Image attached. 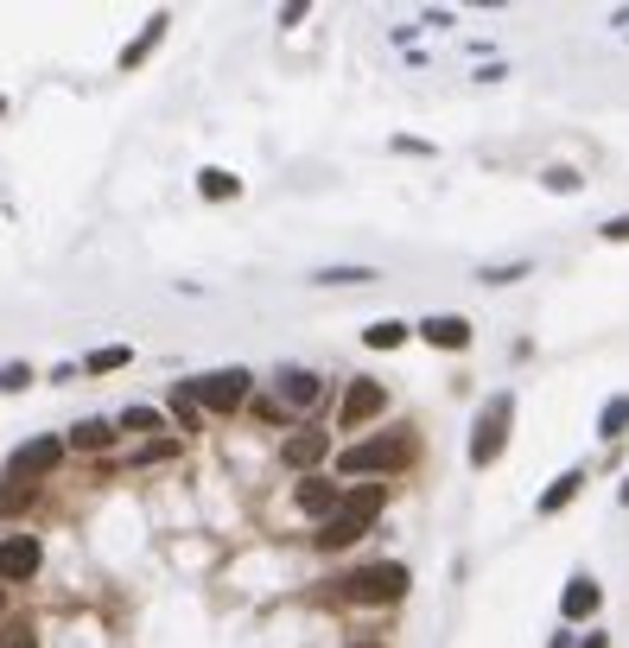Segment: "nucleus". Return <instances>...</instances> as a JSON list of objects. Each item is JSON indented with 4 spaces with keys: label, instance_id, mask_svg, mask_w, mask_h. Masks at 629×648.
Listing matches in <instances>:
<instances>
[{
    "label": "nucleus",
    "instance_id": "nucleus-15",
    "mask_svg": "<svg viewBox=\"0 0 629 648\" xmlns=\"http://www.w3.org/2000/svg\"><path fill=\"white\" fill-rule=\"evenodd\" d=\"M71 445H76V452H109V445H114V420H76Z\"/></svg>",
    "mask_w": 629,
    "mask_h": 648
},
{
    "label": "nucleus",
    "instance_id": "nucleus-32",
    "mask_svg": "<svg viewBox=\"0 0 629 648\" xmlns=\"http://www.w3.org/2000/svg\"><path fill=\"white\" fill-rule=\"evenodd\" d=\"M0 115H7V103H0Z\"/></svg>",
    "mask_w": 629,
    "mask_h": 648
},
{
    "label": "nucleus",
    "instance_id": "nucleus-28",
    "mask_svg": "<svg viewBox=\"0 0 629 648\" xmlns=\"http://www.w3.org/2000/svg\"><path fill=\"white\" fill-rule=\"evenodd\" d=\"M604 236H610V242H629V216H610V223H604Z\"/></svg>",
    "mask_w": 629,
    "mask_h": 648
},
{
    "label": "nucleus",
    "instance_id": "nucleus-1",
    "mask_svg": "<svg viewBox=\"0 0 629 648\" xmlns=\"http://www.w3.org/2000/svg\"><path fill=\"white\" fill-rule=\"evenodd\" d=\"M382 503H388V490L382 483H363V490H343V503H337L331 521H318V547L325 553H337V547H350V540L370 535V521L382 515Z\"/></svg>",
    "mask_w": 629,
    "mask_h": 648
},
{
    "label": "nucleus",
    "instance_id": "nucleus-2",
    "mask_svg": "<svg viewBox=\"0 0 629 648\" xmlns=\"http://www.w3.org/2000/svg\"><path fill=\"white\" fill-rule=\"evenodd\" d=\"M408 585H413V573L401 560H375V566H356L350 578H337V591H343L350 604H401Z\"/></svg>",
    "mask_w": 629,
    "mask_h": 648
},
{
    "label": "nucleus",
    "instance_id": "nucleus-23",
    "mask_svg": "<svg viewBox=\"0 0 629 648\" xmlns=\"http://www.w3.org/2000/svg\"><path fill=\"white\" fill-rule=\"evenodd\" d=\"M26 388H33V369L26 362H7L0 369V395H26Z\"/></svg>",
    "mask_w": 629,
    "mask_h": 648
},
{
    "label": "nucleus",
    "instance_id": "nucleus-3",
    "mask_svg": "<svg viewBox=\"0 0 629 648\" xmlns=\"http://www.w3.org/2000/svg\"><path fill=\"white\" fill-rule=\"evenodd\" d=\"M413 458V439L408 432H382V439H363V445H343L337 452V470L343 477H388Z\"/></svg>",
    "mask_w": 629,
    "mask_h": 648
},
{
    "label": "nucleus",
    "instance_id": "nucleus-19",
    "mask_svg": "<svg viewBox=\"0 0 629 648\" xmlns=\"http://www.w3.org/2000/svg\"><path fill=\"white\" fill-rule=\"evenodd\" d=\"M624 427H629V395L604 400V413H597V439H624Z\"/></svg>",
    "mask_w": 629,
    "mask_h": 648
},
{
    "label": "nucleus",
    "instance_id": "nucleus-13",
    "mask_svg": "<svg viewBox=\"0 0 629 648\" xmlns=\"http://www.w3.org/2000/svg\"><path fill=\"white\" fill-rule=\"evenodd\" d=\"M579 490H585V470H566V477H554V483H547V490H541V515H559V508L572 503V496H579Z\"/></svg>",
    "mask_w": 629,
    "mask_h": 648
},
{
    "label": "nucleus",
    "instance_id": "nucleus-11",
    "mask_svg": "<svg viewBox=\"0 0 629 648\" xmlns=\"http://www.w3.org/2000/svg\"><path fill=\"white\" fill-rule=\"evenodd\" d=\"M420 337L439 344V350H464V344H471V324L458 319V312H433V319L420 324Z\"/></svg>",
    "mask_w": 629,
    "mask_h": 648
},
{
    "label": "nucleus",
    "instance_id": "nucleus-17",
    "mask_svg": "<svg viewBox=\"0 0 629 648\" xmlns=\"http://www.w3.org/2000/svg\"><path fill=\"white\" fill-rule=\"evenodd\" d=\"M363 344H370V350H401V344H408V324L401 319H375L370 331H363Z\"/></svg>",
    "mask_w": 629,
    "mask_h": 648
},
{
    "label": "nucleus",
    "instance_id": "nucleus-25",
    "mask_svg": "<svg viewBox=\"0 0 629 648\" xmlns=\"http://www.w3.org/2000/svg\"><path fill=\"white\" fill-rule=\"evenodd\" d=\"M521 274H528V261H516V267H483L477 280L483 287H509V280H521Z\"/></svg>",
    "mask_w": 629,
    "mask_h": 648
},
{
    "label": "nucleus",
    "instance_id": "nucleus-6",
    "mask_svg": "<svg viewBox=\"0 0 629 648\" xmlns=\"http://www.w3.org/2000/svg\"><path fill=\"white\" fill-rule=\"evenodd\" d=\"M58 465H64V439L38 432V439H26V445L7 458V483H38V477H51Z\"/></svg>",
    "mask_w": 629,
    "mask_h": 648
},
{
    "label": "nucleus",
    "instance_id": "nucleus-18",
    "mask_svg": "<svg viewBox=\"0 0 629 648\" xmlns=\"http://www.w3.org/2000/svg\"><path fill=\"white\" fill-rule=\"evenodd\" d=\"M114 427H128V432H166V413L159 407H147V400H134V407H121V420Z\"/></svg>",
    "mask_w": 629,
    "mask_h": 648
},
{
    "label": "nucleus",
    "instance_id": "nucleus-12",
    "mask_svg": "<svg viewBox=\"0 0 629 648\" xmlns=\"http://www.w3.org/2000/svg\"><path fill=\"white\" fill-rule=\"evenodd\" d=\"M325 452H331V439H325V432H293V439L280 445V458H287L293 470H312Z\"/></svg>",
    "mask_w": 629,
    "mask_h": 648
},
{
    "label": "nucleus",
    "instance_id": "nucleus-4",
    "mask_svg": "<svg viewBox=\"0 0 629 648\" xmlns=\"http://www.w3.org/2000/svg\"><path fill=\"white\" fill-rule=\"evenodd\" d=\"M249 369H210V375H197V382H179V395L191 407H210V413H235L242 400H249Z\"/></svg>",
    "mask_w": 629,
    "mask_h": 648
},
{
    "label": "nucleus",
    "instance_id": "nucleus-16",
    "mask_svg": "<svg viewBox=\"0 0 629 648\" xmlns=\"http://www.w3.org/2000/svg\"><path fill=\"white\" fill-rule=\"evenodd\" d=\"M166 26H172V20H166V13H153V20H147V33H141V38H134V45H128V51H121V71H134V64L147 58L153 45L166 38Z\"/></svg>",
    "mask_w": 629,
    "mask_h": 648
},
{
    "label": "nucleus",
    "instance_id": "nucleus-26",
    "mask_svg": "<svg viewBox=\"0 0 629 648\" xmlns=\"http://www.w3.org/2000/svg\"><path fill=\"white\" fill-rule=\"evenodd\" d=\"M172 420H179V432H197V407L185 395H172Z\"/></svg>",
    "mask_w": 629,
    "mask_h": 648
},
{
    "label": "nucleus",
    "instance_id": "nucleus-27",
    "mask_svg": "<svg viewBox=\"0 0 629 648\" xmlns=\"http://www.w3.org/2000/svg\"><path fill=\"white\" fill-rule=\"evenodd\" d=\"M547 191H579V172H566V166H554V172H547Z\"/></svg>",
    "mask_w": 629,
    "mask_h": 648
},
{
    "label": "nucleus",
    "instance_id": "nucleus-9",
    "mask_svg": "<svg viewBox=\"0 0 629 648\" xmlns=\"http://www.w3.org/2000/svg\"><path fill=\"white\" fill-rule=\"evenodd\" d=\"M293 503L305 508V515H318V521H331L337 503H343V490H337L331 477H305V483L293 490Z\"/></svg>",
    "mask_w": 629,
    "mask_h": 648
},
{
    "label": "nucleus",
    "instance_id": "nucleus-22",
    "mask_svg": "<svg viewBox=\"0 0 629 648\" xmlns=\"http://www.w3.org/2000/svg\"><path fill=\"white\" fill-rule=\"evenodd\" d=\"M38 503V483H0V515H26Z\"/></svg>",
    "mask_w": 629,
    "mask_h": 648
},
{
    "label": "nucleus",
    "instance_id": "nucleus-7",
    "mask_svg": "<svg viewBox=\"0 0 629 648\" xmlns=\"http://www.w3.org/2000/svg\"><path fill=\"white\" fill-rule=\"evenodd\" d=\"M382 407H388V388H382V382H370V375H356V382L343 388V407H337V420L356 432V427H370Z\"/></svg>",
    "mask_w": 629,
    "mask_h": 648
},
{
    "label": "nucleus",
    "instance_id": "nucleus-30",
    "mask_svg": "<svg viewBox=\"0 0 629 648\" xmlns=\"http://www.w3.org/2000/svg\"><path fill=\"white\" fill-rule=\"evenodd\" d=\"M0 611H7V585H0Z\"/></svg>",
    "mask_w": 629,
    "mask_h": 648
},
{
    "label": "nucleus",
    "instance_id": "nucleus-10",
    "mask_svg": "<svg viewBox=\"0 0 629 648\" xmlns=\"http://www.w3.org/2000/svg\"><path fill=\"white\" fill-rule=\"evenodd\" d=\"M597 604H604V591H597V578H592V573L566 578V598H559V611H566V623H579V616H592Z\"/></svg>",
    "mask_w": 629,
    "mask_h": 648
},
{
    "label": "nucleus",
    "instance_id": "nucleus-31",
    "mask_svg": "<svg viewBox=\"0 0 629 648\" xmlns=\"http://www.w3.org/2000/svg\"><path fill=\"white\" fill-rule=\"evenodd\" d=\"M356 648H382V643H356Z\"/></svg>",
    "mask_w": 629,
    "mask_h": 648
},
{
    "label": "nucleus",
    "instance_id": "nucleus-21",
    "mask_svg": "<svg viewBox=\"0 0 629 648\" xmlns=\"http://www.w3.org/2000/svg\"><path fill=\"white\" fill-rule=\"evenodd\" d=\"M197 191H204V197H235L242 179H235V172H222V166H204V172H197Z\"/></svg>",
    "mask_w": 629,
    "mask_h": 648
},
{
    "label": "nucleus",
    "instance_id": "nucleus-14",
    "mask_svg": "<svg viewBox=\"0 0 629 648\" xmlns=\"http://www.w3.org/2000/svg\"><path fill=\"white\" fill-rule=\"evenodd\" d=\"M280 400L287 407H312L318 400V375L312 369H280Z\"/></svg>",
    "mask_w": 629,
    "mask_h": 648
},
{
    "label": "nucleus",
    "instance_id": "nucleus-20",
    "mask_svg": "<svg viewBox=\"0 0 629 648\" xmlns=\"http://www.w3.org/2000/svg\"><path fill=\"white\" fill-rule=\"evenodd\" d=\"M312 280H318V287H370L375 267H318Z\"/></svg>",
    "mask_w": 629,
    "mask_h": 648
},
{
    "label": "nucleus",
    "instance_id": "nucleus-8",
    "mask_svg": "<svg viewBox=\"0 0 629 648\" xmlns=\"http://www.w3.org/2000/svg\"><path fill=\"white\" fill-rule=\"evenodd\" d=\"M38 560H45V547H38L33 535H7V540H0V585H20V578H33Z\"/></svg>",
    "mask_w": 629,
    "mask_h": 648
},
{
    "label": "nucleus",
    "instance_id": "nucleus-29",
    "mask_svg": "<svg viewBox=\"0 0 629 648\" xmlns=\"http://www.w3.org/2000/svg\"><path fill=\"white\" fill-rule=\"evenodd\" d=\"M579 648H604V643H597V636H585V643H579Z\"/></svg>",
    "mask_w": 629,
    "mask_h": 648
},
{
    "label": "nucleus",
    "instance_id": "nucleus-5",
    "mask_svg": "<svg viewBox=\"0 0 629 648\" xmlns=\"http://www.w3.org/2000/svg\"><path fill=\"white\" fill-rule=\"evenodd\" d=\"M509 427H516V395H489V407L477 413V432H471V465L489 470L509 445Z\"/></svg>",
    "mask_w": 629,
    "mask_h": 648
},
{
    "label": "nucleus",
    "instance_id": "nucleus-24",
    "mask_svg": "<svg viewBox=\"0 0 629 648\" xmlns=\"http://www.w3.org/2000/svg\"><path fill=\"white\" fill-rule=\"evenodd\" d=\"M83 369L89 375H109V369H128V350L114 344V350H96V357H83Z\"/></svg>",
    "mask_w": 629,
    "mask_h": 648
}]
</instances>
